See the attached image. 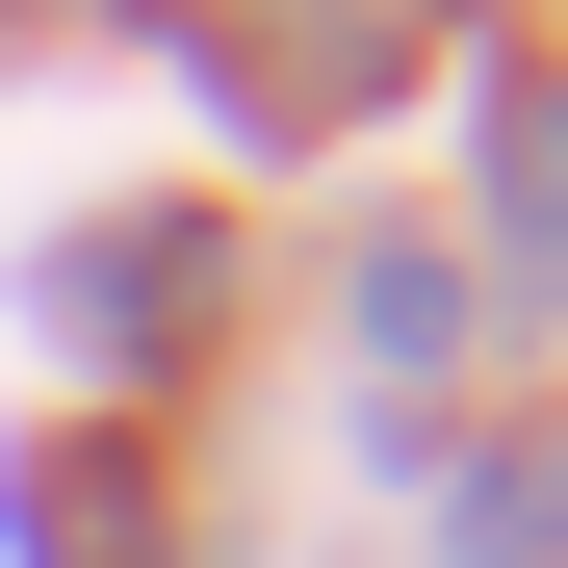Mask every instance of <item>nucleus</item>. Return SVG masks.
I'll return each mask as SVG.
<instances>
[{"mask_svg": "<svg viewBox=\"0 0 568 568\" xmlns=\"http://www.w3.org/2000/svg\"><path fill=\"white\" fill-rule=\"evenodd\" d=\"M27 542L52 568H130V465H27Z\"/></svg>", "mask_w": 568, "mask_h": 568, "instance_id": "obj_1", "label": "nucleus"}]
</instances>
